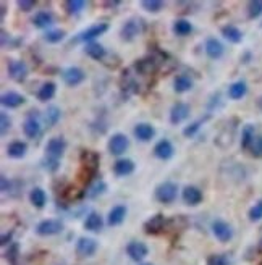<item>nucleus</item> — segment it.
Segmentation results:
<instances>
[{
	"label": "nucleus",
	"mask_w": 262,
	"mask_h": 265,
	"mask_svg": "<svg viewBox=\"0 0 262 265\" xmlns=\"http://www.w3.org/2000/svg\"><path fill=\"white\" fill-rule=\"evenodd\" d=\"M81 171H79V178L83 185H91L93 178H96L97 170H99V162L101 157L94 151H83L81 152Z\"/></svg>",
	"instance_id": "f257e3e1"
},
{
	"label": "nucleus",
	"mask_w": 262,
	"mask_h": 265,
	"mask_svg": "<svg viewBox=\"0 0 262 265\" xmlns=\"http://www.w3.org/2000/svg\"><path fill=\"white\" fill-rule=\"evenodd\" d=\"M178 196V186L171 181H163L155 188V199L160 204H171Z\"/></svg>",
	"instance_id": "f03ea898"
},
{
	"label": "nucleus",
	"mask_w": 262,
	"mask_h": 265,
	"mask_svg": "<svg viewBox=\"0 0 262 265\" xmlns=\"http://www.w3.org/2000/svg\"><path fill=\"white\" fill-rule=\"evenodd\" d=\"M144 29V23L143 20L139 18H129L123 23V26H121L120 29V36L123 40H126V42H129V40L136 39L139 34L143 32Z\"/></svg>",
	"instance_id": "7ed1b4c3"
},
{
	"label": "nucleus",
	"mask_w": 262,
	"mask_h": 265,
	"mask_svg": "<svg viewBox=\"0 0 262 265\" xmlns=\"http://www.w3.org/2000/svg\"><path fill=\"white\" fill-rule=\"evenodd\" d=\"M23 132L29 139H36L40 132V120L37 110H29L26 115V120L23 123Z\"/></svg>",
	"instance_id": "20e7f679"
},
{
	"label": "nucleus",
	"mask_w": 262,
	"mask_h": 265,
	"mask_svg": "<svg viewBox=\"0 0 262 265\" xmlns=\"http://www.w3.org/2000/svg\"><path fill=\"white\" fill-rule=\"evenodd\" d=\"M63 230V223L57 218H47L37 223L36 227V233L39 236H54V235H59L62 233Z\"/></svg>",
	"instance_id": "39448f33"
},
{
	"label": "nucleus",
	"mask_w": 262,
	"mask_h": 265,
	"mask_svg": "<svg viewBox=\"0 0 262 265\" xmlns=\"http://www.w3.org/2000/svg\"><path fill=\"white\" fill-rule=\"evenodd\" d=\"M128 147H129V139L125 135H121V132H115V135H112V138L109 139V143H107V149H109V152L112 155L125 154L128 151Z\"/></svg>",
	"instance_id": "423d86ee"
},
{
	"label": "nucleus",
	"mask_w": 262,
	"mask_h": 265,
	"mask_svg": "<svg viewBox=\"0 0 262 265\" xmlns=\"http://www.w3.org/2000/svg\"><path fill=\"white\" fill-rule=\"evenodd\" d=\"M7 71L15 82H23L28 78V65L23 60H10L7 65Z\"/></svg>",
	"instance_id": "0eeeda50"
},
{
	"label": "nucleus",
	"mask_w": 262,
	"mask_h": 265,
	"mask_svg": "<svg viewBox=\"0 0 262 265\" xmlns=\"http://www.w3.org/2000/svg\"><path fill=\"white\" fill-rule=\"evenodd\" d=\"M168 220L165 218V215L162 213H155L152 217L144 223V231L146 235H160L163 230L167 228Z\"/></svg>",
	"instance_id": "6e6552de"
},
{
	"label": "nucleus",
	"mask_w": 262,
	"mask_h": 265,
	"mask_svg": "<svg viewBox=\"0 0 262 265\" xmlns=\"http://www.w3.org/2000/svg\"><path fill=\"white\" fill-rule=\"evenodd\" d=\"M62 79L67 86L75 87V86H79L81 82L86 79V73L81 68H78V66H70V68L62 71Z\"/></svg>",
	"instance_id": "1a4fd4ad"
},
{
	"label": "nucleus",
	"mask_w": 262,
	"mask_h": 265,
	"mask_svg": "<svg viewBox=\"0 0 262 265\" xmlns=\"http://www.w3.org/2000/svg\"><path fill=\"white\" fill-rule=\"evenodd\" d=\"M97 251V241L93 238L81 236L76 243V255L81 259L84 257H93Z\"/></svg>",
	"instance_id": "9d476101"
},
{
	"label": "nucleus",
	"mask_w": 262,
	"mask_h": 265,
	"mask_svg": "<svg viewBox=\"0 0 262 265\" xmlns=\"http://www.w3.org/2000/svg\"><path fill=\"white\" fill-rule=\"evenodd\" d=\"M65 149H67V141L63 138H52L46 146V154L51 159L60 160L62 155L65 154Z\"/></svg>",
	"instance_id": "9b49d317"
},
{
	"label": "nucleus",
	"mask_w": 262,
	"mask_h": 265,
	"mask_svg": "<svg viewBox=\"0 0 262 265\" xmlns=\"http://www.w3.org/2000/svg\"><path fill=\"white\" fill-rule=\"evenodd\" d=\"M107 29H109V24H105V23L93 24V26H89L88 29H84L83 32H81V34H78V39L76 40L91 44L96 37H99V36L104 34V32H107Z\"/></svg>",
	"instance_id": "f8f14e48"
},
{
	"label": "nucleus",
	"mask_w": 262,
	"mask_h": 265,
	"mask_svg": "<svg viewBox=\"0 0 262 265\" xmlns=\"http://www.w3.org/2000/svg\"><path fill=\"white\" fill-rule=\"evenodd\" d=\"M190 105L185 102H177L171 105L170 109V123L171 125H180L182 121H185L188 117H190Z\"/></svg>",
	"instance_id": "ddd939ff"
},
{
	"label": "nucleus",
	"mask_w": 262,
	"mask_h": 265,
	"mask_svg": "<svg viewBox=\"0 0 262 265\" xmlns=\"http://www.w3.org/2000/svg\"><path fill=\"white\" fill-rule=\"evenodd\" d=\"M212 233L215 235V238L222 243H228L233 238V230L224 220H215L212 223Z\"/></svg>",
	"instance_id": "4468645a"
},
{
	"label": "nucleus",
	"mask_w": 262,
	"mask_h": 265,
	"mask_svg": "<svg viewBox=\"0 0 262 265\" xmlns=\"http://www.w3.org/2000/svg\"><path fill=\"white\" fill-rule=\"evenodd\" d=\"M126 254L129 255L131 260L135 262H141L147 257V254H149V249H147V246L141 241H131L128 246H126Z\"/></svg>",
	"instance_id": "2eb2a0df"
},
{
	"label": "nucleus",
	"mask_w": 262,
	"mask_h": 265,
	"mask_svg": "<svg viewBox=\"0 0 262 265\" xmlns=\"http://www.w3.org/2000/svg\"><path fill=\"white\" fill-rule=\"evenodd\" d=\"M173 154H175V147L168 139L159 141V143L155 144V147H154V155L160 160H168V159L173 157Z\"/></svg>",
	"instance_id": "dca6fc26"
},
{
	"label": "nucleus",
	"mask_w": 262,
	"mask_h": 265,
	"mask_svg": "<svg viewBox=\"0 0 262 265\" xmlns=\"http://www.w3.org/2000/svg\"><path fill=\"white\" fill-rule=\"evenodd\" d=\"M120 87H121V91H123L125 97H129L131 94L138 93L139 84H138V81L135 79V76L131 74L129 70L123 71V76H121V79H120Z\"/></svg>",
	"instance_id": "f3484780"
},
{
	"label": "nucleus",
	"mask_w": 262,
	"mask_h": 265,
	"mask_svg": "<svg viewBox=\"0 0 262 265\" xmlns=\"http://www.w3.org/2000/svg\"><path fill=\"white\" fill-rule=\"evenodd\" d=\"M204 51H206V54H207L209 59L217 60V59H220V57L224 55L225 47H224V44L220 42L219 39H215V37H209V39L206 40V46H204Z\"/></svg>",
	"instance_id": "a211bd4d"
},
{
	"label": "nucleus",
	"mask_w": 262,
	"mask_h": 265,
	"mask_svg": "<svg viewBox=\"0 0 262 265\" xmlns=\"http://www.w3.org/2000/svg\"><path fill=\"white\" fill-rule=\"evenodd\" d=\"M133 135L138 141L147 143V141H151L155 136V129L152 125H149V123H138L133 129Z\"/></svg>",
	"instance_id": "6ab92c4d"
},
{
	"label": "nucleus",
	"mask_w": 262,
	"mask_h": 265,
	"mask_svg": "<svg viewBox=\"0 0 262 265\" xmlns=\"http://www.w3.org/2000/svg\"><path fill=\"white\" fill-rule=\"evenodd\" d=\"M24 96L15 93V91H8V93L2 94V97H0V102H2L4 107H7V109H16V107H20L24 104Z\"/></svg>",
	"instance_id": "aec40b11"
},
{
	"label": "nucleus",
	"mask_w": 262,
	"mask_h": 265,
	"mask_svg": "<svg viewBox=\"0 0 262 265\" xmlns=\"http://www.w3.org/2000/svg\"><path fill=\"white\" fill-rule=\"evenodd\" d=\"M183 201L188 205L196 207L198 204L202 202V191L196 186H186L183 189Z\"/></svg>",
	"instance_id": "412c9836"
},
{
	"label": "nucleus",
	"mask_w": 262,
	"mask_h": 265,
	"mask_svg": "<svg viewBox=\"0 0 262 265\" xmlns=\"http://www.w3.org/2000/svg\"><path fill=\"white\" fill-rule=\"evenodd\" d=\"M190 89H193V78L190 76V74H178V76H175L173 79V91L177 94H185L188 93Z\"/></svg>",
	"instance_id": "4be33fe9"
},
{
	"label": "nucleus",
	"mask_w": 262,
	"mask_h": 265,
	"mask_svg": "<svg viewBox=\"0 0 262 265\" xmlns=\"http://www.w3.org/2000/svg\"><path fill=\"white\" fill-rule=\"evenodd\" d=\"M135 171V162L131 159H118L113 163V173L117 176H128Z\"/></svg>",
	"instance_id": "5701e85b"
},
{
	"label": "nucleus",
	"mask_w": 262,
	"mask_h": 265,
	"mask_svg": "<svg viewBox=\"0 0 262 265\" xmlns=\"http://www.w3.org/2000/svg\"><path fill=\"white\" fill-rule=\"evenodd\" d=\"M28 152V144L23 141H13L7 146V155L12 159H23Z\"/></svg>",
	"instance_id": "b1692460"
},
{
	"label": "nucleus",
	"mask_w": 262,
	"mask_h": 265,
	"mask_svg": "<svg viewBox=\"0 0 262 265\" xmlns=\"http://www.w3.org/2000/svg\"><path fill=\"white\" fill-rule=\"evenodd\" d=\"M125 217H126V207L125 205H115L109 212L107 223L110 227H117V225H120V223H123Z\"/></svg>",
	"instance_id": "393cba45"
},
{
	"label": "nucleus",
	"mask_w": 262,
	"mask_h": 265,
	"mask_svg": "<svg viewBox=\"0 0 262 265\" xmlns=\"http://www.w3.org/2000/svg\"><path fill=\"white\" fill-rule=\"evenodd\" d=\"M55 93H57V84L54 81H47V82H44V84L39 87L37 99L40 102H47V101H51V99H54Z\"/></svg>",
	"instance_id": "a878e982"
},
{
	"label": "nucleus",
	"mask_w": 262,
	"mask_h": 265,
	"mask_svg": "<svg viewBox=\"0 0 262 265\" xmlns=\"http://www.w3.org/2000/svg\"><path fill=\"white\" fill-rule=\"evenodd\" d=\"M222 36L232 44H238L243 40V32L236 26H233V24H225L222 28Z\"/></svg>",
	"instance_id": "bb28decb"
},
{
	"label": "nucleus",
	"mask_w": 262,
	"mask_h": 265,
	"mask_svg": "<svg viewBox=\"0 0 262 265\" xmlns=\"http://www.w3.org/2000/svg\"><path fill=\"white\" fill-rule=\"evenodd\" d=\"M102 227H104V220L97 212H91L84 220V228L88 231H94L96 233V231H101Z\"/></svg>",
	"instance_id": "cd10ccee"
},
{
	"label": "nucleus",
	"mask_w": 262,
	"mask_h": 265,
	"mask_svg": "<svg viewBox=\"0 0 262 265\" xmlns=\"http://www.w3.org/2000/svg\"><path fill=\"white\" fill-rule=\"evenodd\" d=\"M248 93V86L244 81H236L233 84L228 87V97L233 99V101H240Z\"/></svg>",
	"instance_id": "c85d7f7f"
},
{
	"label": "nucleus",
	"mask_w": 262,
	"mask_h": 265,
	"mask_svg": "<svg viewBox=\"0 0 262 265\" xmlns=\"http://www.w3.org/2000/svg\"><path fill=\"white\" fill-rule=\"evenodd\" d=\"M29 201L36 209H42L47 202V194L42 188H34V189H31V193H29Z\"/></svg>",
	"instance_id": "c756f323"
},
{
	"label": "nucleus",
	"mask_w": 262,
	"mask_h": 265,
	"mask_svg": "<svg viewBox=\"0 0 262 265\" xmlns=\"http://www.w3.org/2000/svg\"><path fill=\"white\" fill-rule=\"evenodd\" d=\"M52 23H54V16L52 13H49V12H39L36 13V16L32 18V24H34L36 28L39 29H46L49 26H52Z\"/></svg>",
	"instance_id": "7c9ffc66"
},
{
	"label": "nucleus",
	"mask_w": 262,
	"mask_h": 265,
	"mask_svg": "<svg viewBox=\"0 0 262 265\" xmlns=\"http://www.w3.org/2000/svg\"><path fill=\"white\" fill-rule=\"evenodd\" d=\"M256 138V128L252 125H246L241 131V149L243 151H249L252 141Z\"/></svg>",
	"instance_id": "2f4dec72"
},
{
	"label": "nucleus",
	"mask_w": 262,
	"mask_h": 265,
	"mask_svg": "<svg viewBox=\"0 0 262 265\" xmlns=\"http://www.w3.org/2000/svg\"><path fill=\"white\" fill-rule=\"evenodd\" d=\"M86 54L91 57L93 60H97V62H101L105 59V55H107V51L104 49V46L101 44H97V42H91V44H88L86 46Z\"/></svg>",
	"instance_id": "473e14b6"
},
{
	"label": "nucleus",
	"mask_w": 262,
	"mask_h": 265,
	"mask_svg": "<svg viewBox=\"0 0 262 265\" xmlns=\"http://www.w3.org/2000/svg\"><path fill=\"white\" fill-rule=\"evenodd\" d=\"M59 120H60V109L59 107H55V105L47 107V110L44 113V121H46L47 128H52L54 125H57V121Z\"/></svg>",
	"instance_id": "72a5a7b5"
},
{
	"label": "nucleus",
	"mask_w": 262,
	"mask_h": 265,
	"mask_svg": "<svg viewBox=\"0 0 262 265\" xmlns=\"http://www.w3.org/2000/svg\"><path fill=\"white\" fill-rule=\"evenodd\" d=\"M191 31H193V26H191V23L190 21H186V20H177L173 23V32L177 36H188V34H191Z\"/></svg>",
	"instance_id": "f704fd0d"
},
{
	"label": "nucleus",
	"mask_w": 262,
	"mask_h": 265,
	"mask_svg": "<svg viewBox=\"0 0 262 265\" xmlns=\"http://www.w3.org/2000/svg\"><path fill=\"white\" fill-rule=\"evenodd\" d=\"M86 8V2L83 0H67L65 2V10L68 15H79Z\"/></svg>",
	"instance_id": "c9c22d12"
},
{
	"label": "nucleus",
	"mask_w": 262,
	"mask_h": 265,
	"mask_svg": "<svg viewBox=\"0 0 262 265\" xmlns=\"http://www.w3.org/2000/svg\"><path fill=\"white\" fill-rule=\"evenodd\" d=\"M105 189H107V185H105L102 180H99V181H96L94 185L89 186V189L86 191V196L89 199H96V197H99L101 194H104Z\"/></svg>",
	"instance_id": "e433bc0d"
},
{
	"label": "nucleus",
	"mask_w": 262,
	"mask_h": 265,
	"mask_svg": "<svg viewBox=\"0 0 262 265\" xmlns=\"http://www.w3.org/2000/svg\"><path fill=\"white\" fill-rule=\"evenodd\" d=\"M65 36H67V32L63 29H51L44 34V40L49 44H57V42H60V40H63Z\"/></svg>",
	"instance_id": "4c0bfd02"
},
{
	"label": "nucleus",
	"mask_w": 262,
	"mask_h": 265,
	"mask_svg": "<svg viewBox=\"0 0 262 265\" xmlns=\"http://www.w3.org/2000/svg\"><path fill=\"white\" fill-rule=\"evenodd\" d=\"M141 7L144 8L146 12H149V13H159V12L163 10L165 4L160 2V0H143Z\"/></svg>",
	"instance_id": "58836bf2"
},
{
	"label": "nucleus",
	"mask_w": 262,
	"mask_h": 265,
	"mask_svg": "<svg viewBox=\"0 0 262 265\" xmlns=\"http://www.w3.org/2000/svg\"><path fill=\"white\" fill-rule=\"evenodd\" d=\"M209 118V115H206L204 118H199V120H196V121H193V123H190L185 129H183V136H186V138H191V136H194L196 132L199 131V128L202 126V123L206 121Z\"/></svg>",
	"instance_id": "ea45409f"
},
{
	"label": "nucleus",
	"mask_w": 262,
	"mask_h": 265,
	"mask_svg": "<svg viewBox=\"0 0 262 265\" xmlns=\"http://www.w3.org/2000/svg\"><path fill=\"white\" fill-rule=\"evenodd\" d=\"M248 16L251 20H256L262 15V0H252V2L248 4Z\"/></svg>",
	"instance_id": "a19ab883"
},
{
	"label": "nucleus",
	"mask_w": 262,
	"mask_h": 265,
	"mask_svg": "<svg viewBox=\"0 0 262 265\" xmlns=\"http://www.w3.org/2000/svg\"><path fill=\"white\" fill-rule=\"evenodd\" d=\"M248 217H249L251 222H259V220H262V199H259V201L251 207Z\"/></svg>",
	"instance_id": "79ce46f5"
},
{
	"label": "nucleus",
	"mask_w": 262,
	"mask_h": 265,
	"mask_svg": "<svg viewBox=\"0 0 262 265\" xmlns=\"http://www.w3.org/2000/svg\"><path fill=\"white\" fill-rule=\"evenodd\" d=\"M230 259L225 254H212L207 259V265H230Z\"/></svg>",
	"instance_id": "37998d69"
},
{
	"label": "nucleus",
	"mask_w": 262,
	"mask_h": 265,
	"mask_svg": "<svg viewBox=\"0 0 262 265\" xmlns=\"http://www.w3.org/2000/svg\"><path fill=\"white\" fill-rule=\"evenodd\" d=\"M249 152L252 157H256V159H260L262 157V136H256L254 141H252V144L249 147Z\"/></svg>",
	"instance_id": "c03bdc74"
},
{
	"label": "nucleus",
	"mask_w": 262,
	"mask_h": 265,
	"mask_svg": "<svg viewBox=\"0 0 262 265\" xmlns=\"http://www.w3.org/2000/svg\"><path fill=\"white\" fill-rule=\"evenodd\" d=\"M10 128H12V120L5 112H2L0 113V132H2V136H5Z\"/></svg>",
	"instance_id": "a18cd8bd"
},
{
	"label": "nucleus",
	"mask_w": 262,
	"mask_h": 265,
	"mask_svg": "<svg viewBox=\"0 0 262 265\" xmlns=\"http://www.w3.org/2000/svg\"><path fill=\"white\" fill-rule=\"evenodd\" d=\"M44 163V168L47 171H57L60 168V160H55V159H51V157H46V160L42 162Z\"/></svg>",
	"instance_id": "49530a36"
},
{
	"label": "nucleus",
	"mask_w": 262,
	"mask_h": 265,
	"mask_svg": "<svg viewBox=\"0 0 262 265\" xmlns=\"http://www.w3.org/2000/svg\"><path fill=\"white\" fill-rule=\"evenodd\" d=\"M16 5H18L21 12H31L36 7V2H32V0H18Z\"/></svg>",
	"instance_id": "de8ad7c7"
},
{
	"label": "nucleus",
	"mask_w": 262,
	"mask_h": 265,
	"mask_svg": "<svg viewBox=\"0 0 262 265\" xmlns=\"http://www.w3.org/2000/svg\"><path fill=\"white\" fill-rule=\"evenodd\" d=\"M0 181H2V191H4V193L12 191V183H10V181H8V178H7L5 175H2Z\"/></svg>",
	"instance_id": "09e8293b"
},
{
	"label": "nucleus",
	"mask_w": 262,
	"mask_h": 265,
	"mask_svg": "<svg viewBox=\"0 0 262 265\" xmlns=\"http://www.w3.org/2000/svg\"><path fill=\"white\" fill-rule=\"evenodd\" d=\"M12 235H13V231H10L8 235H4V236H2V246H7V244H8V241L12 239Z\"/></svg>",
	"instance_id": "8fccbe9b"
},
{
	"label": "nucleus",
	"mask_w": 262,
	"mask_h": 265,
	"mask_svg": "<svg viewBox=\"0 0 262 265\" xmlns=\"http://www.w3.org/2000/svg\"><path fill=\"white\" fill-rule=\"evenodd\" d=\"M120 5V2H118V0H113V2H104V7H118Z\"/></svg>",
	"instance_id": "3c124183"
},
{
	"label": "nucleus",
	"mask_w": 262,
	"mask_h": 265,
	"mask_svg": "<svg viewBox=\"0 0 262 265\" xmlns=\"http://www.w3.org/2000/svg\"><path fill=\"white\" fill-rule=\"evenodd\" d=\"M5 18V4H2V20Z\"/></svg>",
	"instance_id": "603ef678"
},
{
	"label": "nucleus",
	"mask_w": 262,
	"mask_h": 265,
	"mask_svg": "<svg viewBox=\"0 0 262 265\" xmlns=\"http://www.w3.org/2000/svg\"><path fill=\"white\" fill-rule=\"evenodd\" d=\"M141 265H151V263H141Z\"/></svg>",
	"instance_id": "864d4df0"
},
{
	"label": "nucleus",
	"mask_w": 262,
	"mask_h": 265,
	"mask_svg": "<svg viewBox=\"0 0 262 265\" xmlns=\"http://www.w3.org/2000/svg\"><path fill=\"white\" fill-rule=\"evenodd\" d=\"M260 246H262V241H260Z\"/></svg>",
	"instance_id": "5fc2aeb1"
},
{
	"label": "nucleus",
	"mask_w": 262,
	"mask_h": 265,
	"mask_svg": "<svg viewBox=\"0 0 262 265\" xmlns=\"http://www.w3.org/2000/svg\"><path fill=\"white\" fill-rule=\"evenodd\" d=\"M260 26H262V24H260Z\"/></svg>",
	"instance_id": "6e6d98bb"
}]
</instances>
